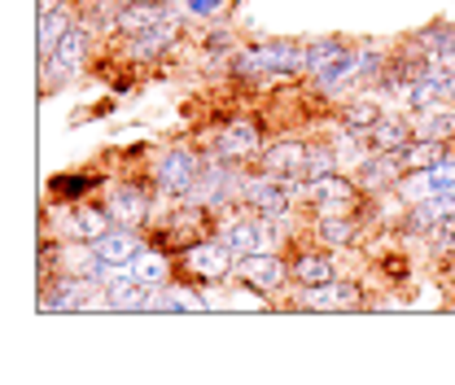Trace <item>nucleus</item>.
Here are the masks:
<instances>
[{"instance_id":"obj_9","label":"nucleus","mask_w":455,"mask_h":385,"mask_svg":"<svg viewBox=\"0 0 455 385\" xmlns=\"http://www.w3.org/2000/svg\"><path fill=\"white\" fill-rule=\"evenodd\" d=\"M241 276L254 285V289H281L284 285V263L276 259V254H245L241 259Z\"/></svg>"},{"instance_id":"obj_14","label":"nucleus","mask_w":455,"mask_h":385,"mask_svg":"<svg viewBox=\"0 0 455 385\" xmlns=\"http://www.w3.org/2000/svg\"><path fill=\"white\" fill-rule=\"evenodd\" d=\"M110 215L123 223V228H136V223L149 220V197H145L140 188H118L110 202Z\"/></svg>"},{"instance_id":"obj_18","label":"nucleus","mask_w":455,"mask_h":385,"mask_svg":"<svg viewBox=\"0 0 455 385\" xmlns=\"http://www.w3.org/2000/svg\"><path fill=\"white\" fill-rule=\"evenodd\" d=\"M443 158H447V149H443V140H438V136L411 140V145L403 149V163H407V171H429V166H438Z\"/></svg>"},{"instance_id":"obj_27","label":"nucleus","mask_w":455,"mask_h":385,"mask_svg":"<svg viewBox=\"0 0 455 385\" xmlns=\"http://www.w3.org/2000/svg\"><path fill=\"white\" fill-rule=\"evenodd\" d=\"M66 31H70V22L61 18V9H57V13H40V53L44 57L57 53V44H61Z\"/></svg>"},{"instance_id":"obj_17","label":"nucleus","mask_w":455,"mask_h":385,"mask_svg":"<svg viewBox=\"0 0 455 385\" xmlns=\"http://www.w3.org/2000/svg\"><path fill=\"white\" fill-rule=\"evenodd\" d=\"M447 97V75H420L411 88H407V101H411V110H434L438 101Z\"/></svg>"},{"instance_id":"obj_7","label":"nucleus","mask_w":455,"mask_h":385,"mask_svg":"<svg viewBox=\"0 0 455 385\" xmlns=\"http://www.w3.org/2000/svg\"><path fill=\"white\" fill-rule=\"evenodd\" d=\"M407 175V163H403V154H386V149H372V158H363L359 166V180H363V188H395L398 180Z\"/></svg>"},{"instance_id":"obj_19","label":"nucleus","mask_w":455,"mask_h":385,"mask_svg":"<svg viewBox=\"0 0 455 385\" xmlns=\"http://www.w3.org/2000/svg\"><path fill=\"white\" fill-rule=\"evenodd\" d=\"M171 40H175V22H158V27H149V31H140V36H132V53L136 57H158L171 49Z\"/></svg>"},{"instance_id":"obj_28","label":"nucleus","mask_w":455,"mask_h":385,"mask_svg":"<svg viewBox=\"0 0 455 385\" xmlns=\"http://www.w3.org/2000/svg\"><path fill=\"white\" fill-rule=\"evenodd\" d=\"M320 237H324L329 245H350V241H355V223L346 220V215H324V220H320Z\"/></svg>"},{"instance_id":"obj_6","label":"nucleus","mask_w":455,"mask_h":385,"mask_svg":"<svg viewBox=\"0 0 455 385\" xmlns=\"http://www.w3.org/2000/svg\"><path fill=\"white\" fill-rule=\"evenodd\" d=\"M92 254H97V263H106V268H132L136 254H140V241L132 237V228H110L106 237L92 241Z\"/></svg>"},{"instance_id":"obj_24","label":"nucleus","mask_w":455,"mask_h":385,"mask_svg":"<svg viewBox=\"0 0 455 385\" xmlns=\"http://www.w3.org/2000/svg\"><path fill=\"white\" fill-rule=\"evenodd\" d=\"M377 118H381V110H377L372 101H350V106L341 110V123H346L355 136H368V132L377 127Z\"/></svg>"},{"instance_id":"obj_22","label":"nucleus","mask_w":455,"mask_h":385,"mask_svg":"<svg viewBox=\"0 0 455 385\" xmlns=\"http://www.w3.org/2000/svg\"><path fill=\"white\" fill-rule=\"evenodd\" d=\"M302 158H307V145H293V140H284V145H276V149H272V154L263 158V166H267L272 175L289 180V175H298Z\"/></svg>"},{"instance_id":"obj_29","label":"nucleus","mask_w":455,"mask_h":385,"mask_svg":"<svg viewBox=\"0 0 455 385\" xmlns=\"http://www.w3.org/2000/svg\"><path fill=\"white\" fill-rule=\"evenodd\" d=\"M429 184H434V197H438V193H451L455 188V163L451 158H443L438 166H429Z\"/></svg>"},{"instance_id":"obj_12","label":"nucleus","mask_w":455,"mask_h":385,"mask_svg":"<svg viewBox=\"0 0 455 385\" xmlns=\"http://www.w3.org/2000/svg\"><path fill=\"white\" fill-rule=\"evenodd\" d=\"M250 154H259V127L228 123V132L220 136V158H250Z\"/></svg>"},{"instance_id":"obj_20","label":"nucleus","mask_w":455,"mask_h":385,"mask_svg":"<svg viewBox=\"0 0 455 385\" xmlns=\"http://www.w3.org/2000/svg\"><path fill=\"white\" fill-rule=\"evenodd\" d=\"M224 241L245 259V254H259L263 250V223H224Z\"/></svg>"},{"instance_id":"obj_30","label":"nucleus","mask_w":455,"mask_h":385,"mask_svg":"<svg viewBox=\"0 0 455 385\" xmlns=\"http://www.w3.org/2000/svg\"><path fill=\"white\" fill-rule=\"evenodd\" d=\"M429 136H438V140H451V136H455V114L451 110L429 114Z\"/></svg>"},{"instance_id":"obj_16","label":"nucleus","mask_w":455,"mask_h":385,"mask_svg":"<svg viewBox=\"0 0 455 385\" xmlns=\"http://www.w3.org/2000/svg\"><path fill=\"white\" fill-rule=\"evenodd\" d=\"M40 307L44 311H84L88 307V280H57L53 293Z\"/></svg>"},{"instance_id":"obj_8","label":"nucleus","mask_w":455,"mask_h":385,"mask_svg":"<svg viewBox=\"0 0 455 385\" xmlns=\"http://www.w3.org/2000/svg\"><path fill=\"white\" fill-rule=\"evenodd\" d=\"M350 61V49L341 44V40H320V44H311L307 49V70L324 84V79H333L341 66Z\"/></svg>"},{"instance_id":"obj_31","label":"nucleus","mask_w":455,"mask_h":385,"mask_svg":"<svg viewBox=\"0 0 455 385\" xmlns=\"http://www.w3.org/2000/svg\"><path fill=\"white\" fill-rule=\"evenodd\" d=\"M429 237H434V245H438V250H455V215H443L438 228H434Z\"/></svg>"},{"instance_id":"obj_15","label":"nucleus","mask_w":455,"mask_h":385,"mask_svg":"<svg viewBox=\"0 0 455 385\" xmlns=\"http://www.w3.org/2000/svg\"><path fill=\"white\" fill-rule=\"evenodd\" d=\"M149 285L145 280H136V276H118L110 285V293H106V302H110L114 311H140V307H149V293H145Z\"/></svg>"},{"instance_id":"obj_35","label":"nucleus","mask_w":455,"mask_h":385,"mask_svg":"<svg viewBox=\"0 0 455 385\" xmlns=\"http://www.w3.org/2000/svg\"><path fill=\"white\" fill-rule=\"evenodd\" d=\"M61 9V0H40V13H57Z\"/></svg>"},{"instance_id":"obj_23","label":"nucleus","mask_w":455,"mask_h":385,"mask_svg":"<svg viewBox=\"0 0 455 385\" xmlns=\"http://www.w3.org/2000/svg\"><path fill=\"white\" fill-rule=\"evenodd\" d=\"M110 211H97V206H84V211H75V220H70V228H75V237H84V241H97V237H106L110 232Z\"/></svg>"},{"instance_id":"obj_26","label":"nucleus","mask_w":455,"mask_h":385,"mask_svg":"<svg viewBox=\"0 0 455 385\" xmlns=\"http://www.w3.org/2000/svg\"><path fill=\"white\" fill-rule=\"evenodd\" d=\"M84 53H88V36H84L79 27H70V31L61 36V44H57L53 57L61 61V66H66V70H75V66L84 61Z\"/></svg>"},{"instance_id":"obj_21","label":"nucleus","mask_w":455,"mask_h":385,"mask_svg":"<svg viewBox=\"0 0 455 385\" xmlns=\"http://www.w3.org/2000/svg\"><path fill=\"white\" fill-rule=\"evenodd\" d=\"M293 276H298V285H307V289L329 285V280H333V259H329V254H302V259L293 263Z\"/></svg>"},{"instance_id":"obj_4","label":"nucleus","mask_w":455,"mask_h":385,"mask_svg":"<svg viewBox=\"0 0 455 385\" xmlns=\"http://www.w3.org/2000/svg\"><path fill=\"white\" fill-rule=\"evenodd\" d=\"M311 202L320 206V215H350L359 206V193L350 180H338V175H324V180H311L307 184Z\"/></svg>"},{"instance_id":"obj_11","label":"nucleus","mask_w":455,"mask_h":385,"mask_svg":"<svg viewBox=\"0 0 455 385\" xmlns=\"http://www.w3.org/2000/svg\"><path fill=\"white\" fill-rule=\"evenodd\" d=\"M368 145L372 149H386V154H403L407 145H411V127L403 123V118H377V127L368 132Z\"/></svg>"},{"instance_id":"obj_36","label":"nucleus","mask_w":455,"mask_h":385,"mask_svg":"<svg viewBox=\"0 0 455 385\" xmlns=\"http://www.w3.org/2000/svg\"><path fill=\"white\" fill-rule=\"evenodd\" d=\"M447 97H455V75H451V79H447Z\"/></svg>"},{"instance_id":"obj_13","label":"nucleus","mask_w":455,"mask_h":385,"mask_svg":"<svg viewBox=\"0 0 455 385\" xmlns=\"http://www.w3.org/2000/svg\"><path fill=\"white\" fill-rule=\"evenodd\" d=\"M307 298H311L315 307H329V311H350V307H359V285L329 280V285H315V289H307Z\"/></svg>"},{"instance_id":"obj_32","label":"nucleus","mask_w":455,"mask_h":385,"mask_svg":"<svg viewBox=\"0 0 455 385\" xmlns=\"http://www.w3.org/2000/svg\"><path fill=\"white\" fill-rule=\"evenodd\" d=\"M434 206H438V215H455V188L451 193H438V197H434Z\"/></svg>"},{"instance_id":"obj_33","label":"nucleus","mask_w":455,"mask_h":385,"mask_svg":"<svg viewBox=\"0 0 455 385\" xmlns=\"http://www.w3.org/2000/svg\"><path fill=\"white\" fill-rule=\"evenodd\" d=\"M188 9H193V13H215L220 0H188Z\"/></svg>"},{"instance_id":"obj_2","label":"nucleus","mask_w":455,"mask_h":385,"mask_svg":"<svg viewBox=\"0 0 455 385\" xmlns=\"http://www.w3.org/2000/svg\"><path fill=\"white\" fill-rule=\"evenodd\" d=\"M184 263H188V272L202 276V280H220V276L232 272L236 250L228 241H197V245L184 250Z\"/></svg>"},{"instance_id":"obj_3","label":"nucleus","mask_w":455,"mask_h":385,"mask_svg":"<svg viewBox=\"0 0 455 385\" xmlns=\"http://www.w3.org/2000/svg\"><path fill=\"white\" fill-rule=\"evenodd\" d=\"M202 184V158L188 149H171L167 158L158 163V188L167 193H193Z\"/></svg>"},{"instance_id":"obj_5","label":"nucleus","mask_w":455,"mask_h":385,"mask_svg":"<svg viewBox=\"0 0 455 385\" xmlns=\"http://www.w3.org/2000/svg\"><path fill=\"white\" fill-rule=\"evenodd\" d=\"M245 197H250V206H254L263 220L276 223V220H284V215H289V197H293V193L284 188L281 175H272V171H267L263 180H254V184L245 188Z\"/></svg>"},{"instance_id":"obj_37","label":"nucleus","mask_w":455,"mask_h":385,"mask_svg":"<svg viewBox=\"0 0 455 385\" xmlns=\"http://www.w3.org/2000/svg\"><path fill=\"white\" fill-rule=\"evenodd\" d=\"M158 4H167V0H158Z\"/></svg>"},{"instance_id":"obj_25","label":"nucleus","mask_w":455,"mask_h":385,"mask_svg":"<svg viewBox=\"0 0 455 385\" xmlns=\"http://www.w3.org/2000/svg\"><path fill=\"white\" fill-rule=\"evenodd\" d=\"M132 276L145 280V285H163V280H167V259H163L158 250H140L136 263H132Z\"/></svg>"},{"instance_id":"obj_1","label":"nucleus","mask_w":455,"mask_h":385,"mask_svg":"<svg viewBox=\"0 0 455 385\" xmlns=\"http://www.w3.org/2000/svg\"><path fill=\"white\" fill-rule=\"evenodd\" d=\"M236 70H241V75H254V70L298 75V70H307V49H298V44H263V49H254V53L241 57Z\"/></svg>"},{"instance_id":"obj_10","label":"nucleus","mask_w":455,"mask_h":385,"mask_svg":"<svg viewBox=\"0 0 455 385\" xmlns=\"http://www.w3.org/2000/svg\"><path fill=\"white\" fill-rule=\"evenodd\" d=\"M158 22H167V4H158V0H136V4H123V13H118V31H127V36H140Z\"/></svg>"},{"instance_id":"obj_34","label":"nucleus","mask_w":455,"mask_h":385,"mask_svg":"<svg viewBox=\"0 0 455 385\" xmlns=\"http://www.w3.org/2000/svg\"><path fill=\"white\" fill-rule=\"evenodd\" d=\"M228 40H232V36H224V31H215V36H211V49H215V53H224V49H228Z\"/></svg>"}]
</instances>
